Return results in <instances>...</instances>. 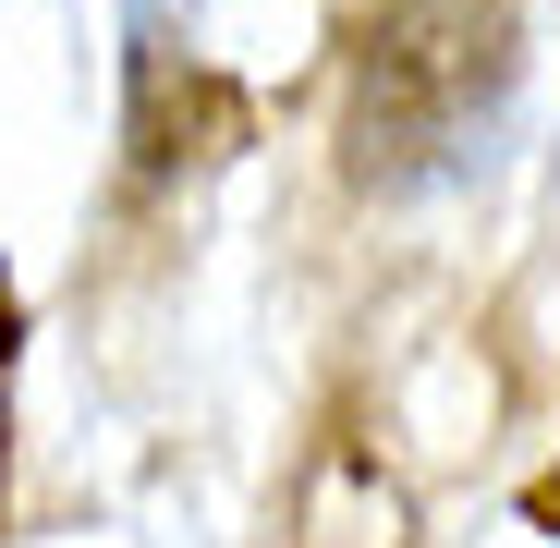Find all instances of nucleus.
Segmentation results:
<instances>
[{
    "instance_id": "nucleus-1",
    "label": "nucleus",
    "mask_w": 560,
    "mask_h": 548,
    "mask_svg": "<svg viewBox=\"0 0 560 548\" xmlns=\"http://www.w3.org/2000/svg\"><path fill=\"white\" fill-rule=\"evenodd\" d=\"M500 98H512V0H390L353 73V171L390 196L439 183L488 147Z\"/></svg>"
},
{
    "instance_id": "nucleus-2",
    "label": "nucleus",
    "mask_w": 560,
    "mask_h": 548,
    "mask_svg": "<svg viewBox=\"0 0 560 548\" xmlns=\"http://www.w3.org/2000/svg\"><path fill=\"white\" fill-rule=\"evenodd\" d=\"M293 548H402V488L365 451H329L317 488H305V536Z\"/></svg>"
}]
</instances>
